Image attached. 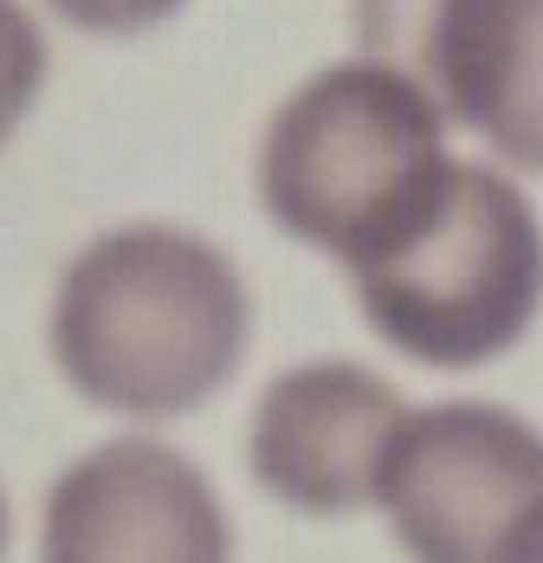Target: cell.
<instances>
[{"label":"cell","instance_id":"1","mask_svg":"<svg viewBox=\"0 0 543 563\" xmlns=\"http://www.w3.org/2000/svg\"><path fill=\"white\" fill-rule=\"evenodd\" d=\"M46 338L58 376L91 408L175 421L233 383L253 338V298L214 240L136 221L71 253Z\"/></svg>","mask_w":543,"mask_h":563},{"label":"cell","instance_id":"2","mask_svg":"<svg viewBox=\"0 0 543 563\" xmlns=\"http://www.w3.org/2000/svg\"><path fill=\"white\" fill-rule=\"evenodd\" d=\"M453 175L446 111L401 65L343 58L311 71L266 123L259 201L291 240L350 273L401 246Z\"/></svg>","mask_w":543,"mask_h":563},{"label":"cell","instance_id":"3","mask_svg":"<svg viewBox=\"0 0 543 563\" xmlns=\"http://www.w3.org/2000/svg\"><path fill=\"white\" fill-rule=\"evenodd\" d=\"M363 324L428 369H479L518 350L543 311V221L511 175L453 163L434 214L356 266Z\"/></svg>","mask_w":543,"mask_h":563},{"label":"cell","instance_id":"4","mask_svg":"<svg viewBox=\"0 0 543 563\" xmlns=\"http://www.w3.org/2000/svg\"><path fill=\"white\" fill-rule=\"evenodd\" d=\"M376 506L408 563H505L543 511V434L498 401L414 408L381 466Z\"/></svg>","mask_w":543,"mask_h":563},{"label":"cell","instance_id":"5","mask_svg":"<svg viewBox=\"0 0 543 563\" xmlns=\"http://www.w3.org/2000/svg\"><path fill=\"white\" fill-rule=\"evenodd\" d=\"M356 40L486 150L543 175V0H356Z\"/></svg>","mask_w":543,"mask_h":563},{"label":"cell","instance_id":"6","mask_svg":"<svg viewBox=\"0 0 543 563\" xmlns=\"http://www.w3.org/2000/svg\"><path fill=\"white\" fill-rule=\"evenodd\" d=\"M40 563H233V518L188 453L123 434L53 479Z\"/></svg>","mask_w":543,"mask_h":563},{"label":"cell","instance_id":"7","mask_svg":"<svg viewBox=\"0 0 543 563\" xmlns=\"http://www.w3.org/2000/svg\"><path fill=\"white\" fill-rule=\"evenodd\" d=\"M408 415L414 408L401 389L350 356L278 369L246 428L253 479L304 518H350L376 506L381 466Z\"/></svg>","mask_w":543,"mask_h":563},{"label":"cell","instance_id":"8","mask_svg":"<svg viewBox=\"0 0 543 563\" xmlns=\"http://www.w3.org/2000/svg\"><path fill=\"white\" fill-rule=\"evenodd\" d=\"M46 85V33L20 0H0V143L26 123Z\"/></svg>","mask_w":543,"mask_h":563},{"label":"cell","instance_id":"9","mask_svg":"<svg viewBox=\"0 0 543 563\" xmlns=\"http://www.w3.org/2000/svg\"><path fill=\"white\" fill-rule=\"evenodd\" d=\"M65 26L78 33H104V40H123V33H149L163 26L168 13H181L188 0H46Z\"/></svg>","mask_w":543,"mask_h":563},{"label":"cell","instance_id":"10","mask_svg":"<svg viewBox=\"0 0 543 563\" xmlns=\"http://www.w3.org/2000/svg\"><path fill=\"white\" fill-rule=\"evenodd\" d=\"M505 563H543V511L524 525V531H518V544L505 551Z\"/></svg>","mask_w":543,"mask_h":563},{"label":"cell","instance_id":"11","mask_svg":"<svg viewBox=\"0 0 543 563\" xmlns=\"http://www.w3.org/2000/svg\"><path fill=\"white\" fill-rule=\"evenodd\" d=\"M7 538H13V511H7V493H0V563H7Z\"/></svg>","mask_w":543,"mask_h":563}]
</instances>
